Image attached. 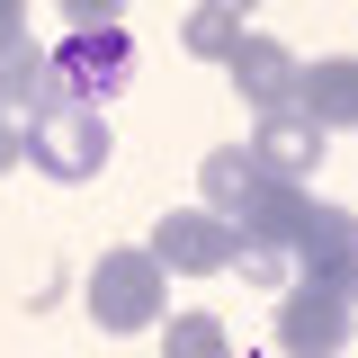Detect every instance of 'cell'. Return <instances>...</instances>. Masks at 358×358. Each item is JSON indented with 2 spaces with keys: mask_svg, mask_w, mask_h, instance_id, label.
I'll list each match as a JSON object with an SVG mask.
<instances>
[{
  "mask_svg": "<svg viewBox=\"0 0 358 358\" xmlns=\"http://www.w3.org/2000/svg\"><path fill=\"white\" fill-rule=\"evenodd\" d=\"M358 341V305L341 287H322V278H287V296H278V350L287 358H341Z\"/></svg>",
  "mask_w": 358,
  "mask_h": 358,
  "instance_id": "obj_4",
  "label": "cell"
},
{
  "mask_svg": "<svg viewBox=\"0 0 358 358\" xmlns=\"http://www.w3.org/2000/svg\"><path fill=\"white\" fill-rule=\"evenodd\" d=\"M0 117H9V108H0Z\"/></svg>",
  "mask_w": 358,
  "mask_h": 358,
  "instance_id": "obj_19",
  "label": "cell"
},
{
  "mask_svg": "<svg viewBox=\"0 0 358 358\" xmlns=\"http://www.w3.org/2000/svg\"><path fill=\"white\" fill-rule=\"evenodd\" d=\"M27 45V0H0V54Z\"/></svg>",
  "mask_w": 358,
  "mask_h": 358,
  "instance_id": "obj_16",
  "label": "cell"
},
{
  "mask_svg": "<svg viewBox=\"0 0 358 358\" xmlns=\"http://www.w3.org/2000/svg\"><path fill=\"white\" fill-rule=\"evenodd\" d=\"M81 305L99 331H162V313H171V268L152 260L143 242H117V251H99L90 260V287H81Z\"/></svg>",
  "mask_w": 358,
  "mask_h": 358,
  "instance_id": "obj_1",
  "label": "cell"
},
{
  "mask_svg": "<svg viewBox=\"0 0 358 358\" xmlns=\"http://www.w3.org/2000/svg\"><path fill=\"white\" fill-rule=\"evenodd\" d=\"M313 206H322V197H313L305 179H268L260 197L242 206V224H233V233H242V242H260V251H296V233L313 224Z\"/></svg>",
  "mask_w": 358,
  "mask_h": 358,
  "instance_id": "obj_9",
  "label": "cell"
},
{
  "mask_svg": "<svg viewBox=\"0 0 358 358\" xmlns=\"http://www.w3.org/2000/svg\"><path fill=\"white\" fill-rule=\"evenodd\" d=\"M287 260H296V278H322V287H341V296L358 305V215H350V206H331V197H322Z\"/></svg>",
  "mask_w": 358,
  "mask_h": 358,
  "instance_id": "obj_6",
  "label": "cell"
},
{
  "mask_svg": "<svg viewBox=\"0 0 358 358\" xmlns=\"http://www.w3.org/2000/svg\"><path fill=\"white\" fill-rule=\"evenodd\" d=\"M296 108H305L322 134H350L358 126V54H322L296 72Z\"/></svg>",
  "mask_w": 358,
  "mask_h": 358,
  "instance_id": "obj_10",
  "label": "cell"
},
{
  "mask_svg": "<svg viewBox=\"0 0 358 358\" xmlns=\"http://www.w3.org/2000/svg\"><path fill=\"white\" fill-rule=\"evenodd\" d=\"M179 45H188L197 63H224V54L242 45V18H233V9H206V0H197V9L179 18Z\"/></svg>",
  "mask_w": 358,
  "mask_h": 358,
  "instance_id": "obj_13",
  "label": "cell"
},
{
  "mask_svg": "<svg viewBox=\"0 0 358 358\" xmlns=\"http://www.w3.org/2000/svg\"><path fill=\"white\" fill-rule=\"evenodd\" d=\"M206 9H233V18H251V9H260V0H206Z\"/></svg>",
  "mask_w": 358,
  "mask_h": 358,
  "instance_id": "obj_18",
  "label": "cell"
},
{
  "mask_svg": "<svg viewBox=\"0 0 358 358\" xmlns=\"http://www.w3.org/2000/svg\"><path fill=\"white\" fill-rule=\"evenodd\" d=\"M45 63H54V99L108 108V99L134 81V36L126 27H63V45H54Z\"/></svg>",
  "mask_w": 358,
  "mask_h": 358,
  "instance_id": "obj_3",
  "label": "cell"
},
{
  "mask_svg": "<svg viewBox=\"0 0 358 358\" xmlns=\"http://www.w3.org/2000/svg\"><path fill=\"white\" fill-rule=\"evenodd\" d=\"M242 278H260V287H287V278H296V260H287V251H260V242H242Z\"/></svg>",
  "mask_w": 358,
  "mask_h": 358,
  "instance_id": "obj_14",
  "label": "cell"
},
{
  "mask_svg": "<svg viewBox=\"0 0 358 358\" xmlns=\"http://www.w3.org/2000/svg\"><path fill=\"white\" fill-rule=\"evenodd\" d=\"M63 27H126V0H63Z\"/></svg>",
  "mask_w": 358,
  "mask_h": 358,
  "instance_id": "obj_15",
  "label": "cell"
},
{
  "mask_svg": "<svg viewBox=\"0 0 358 358\" xmlns=\"http://www.w3.org/2000/svg\"><path fill=\"white\" fill-rule=\"evenodd\" d=\"M27 162V134H18V117H0V171H18Z\"/></svg>",
  "mask_w": 358,
  "mask_h": 358,
  "instance_id": "obj_17",
  "label": "cell"
},
{
  "mask_svg": "<svg viewBox=\"0 0 358 358\" xmlns=\"http://www.w3.org/2000/svg\"><path fill=\"white\" fill-rule=\"evenodd\" d=\"M224 72H233V90L251 99V117H260V108H296V72H305V63H296L278 36H251V27H242V45L224 54Z\"/></svg>",
  "mask_w": 358,
  "mask_h": 358,
  "instance_id": "obj_8",
  "label": "cell"
},
{
  "mask_svg": "<svg viewBox=\"0 0 358 358\" xmlns=\"http://www.w3.org/2000/svg\"><path fill=\"white\" fill-rule=\"evenodd\" d=\"M260 188H268V171H260V152H251V143H215V152L197 162V197H206L224 224H242V206H251Z\"/></svg>",
  "mask_w": 358,
  "mask_h": 358,
  "instance_id": "obj_11",
  "label": "cell"
},
{
  "mask_svg": "<svg viewBox=\"0 0 358 358\" xmlns=\"http://www.w3.org/2000/svg\"><path fill=\"white\" fill-rule=\"evenodd\" d=\"M162 358H233V331L215 313H162Z\"/></svg>",
  "mask_w": 358,
  "mask_h": 358,
  "instance_id": "obj_12",
  "label": "cell"
},
{
  "mask_svg": "<svg viewBox=\"0 0 358 358\" xmlns=\"http://www.w3.org/2000/svg\"><path fill=\"white\" fill-rule=\"evenodd\" d=\"M18 134H27V171H45L54 188H81V179L108 171V117H99V108H81V99L36 108Z\"/></svg>",
  "mask_w": 358,
  "mask_h": 358,
  "instance_id": "obj_2",
  "label": "cell"
},
{
  "mask_svg": "<svg viewBox=\"0 0 358 358\" xmlns=\"http://www.w3.org/2000/svg\"><path fill=\"white\" fill-rule=\"evenodd\" d=\"M251 152H260L268 179H313L331 143H322V126H313L305 108H260L251 117Z\"/></svg>",
  "mask_w": 358,
  "mask_h": 358,
  "instance_id": "obj_7",
  "label": "cell"
},
{
  "mask_svg": "<svg viewBox=\"0 0 358 358\" xmlns=\"http://www.w3.org/2000/svg\"><path fill=\"white\" fill-rule=\"evenodd\" d=\"M143 251L171 268V278H215V268L242 260V233H233L215 206H179V215H152V242H143Z\"/></svg>",
  "mask_w": 358,
  "mask_h": 358,
  "instance_id": "obj_5",
  "label": "cell"
}]
</instances>
